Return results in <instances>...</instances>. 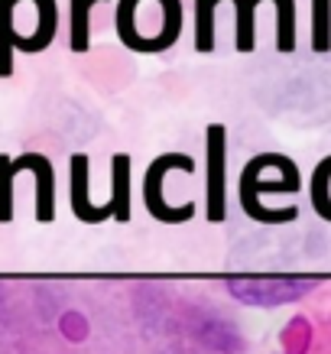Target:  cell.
Returning a JSON list of instances; mask_svg holds the SVG:
<instances>
[{"mask_svg": "<svg viewBox=\"0 0 331 354\" xmlns=\"http://www.w3.org/2000/svg\"><path fill=\"white\" fill-rule=\"evenodd\" d=\"M214 0H195V49L211 53L214 49Z\"/></svg>", "mask_w": 331, "mask_h": 354, "instance_id": "13", "label": "cell"}, {"mask_svg": "<svg viewBox=\"0 0 331 354\" xmlns=\"http://www.w3.org/2000/svg\"><path fill=\"white\" fill-rule=\"evenodd\" d=\"M111 221L127 225L130 221V156L127 153H114L111 160Z\"/></svg>", "mask_w": 331, "mask_h": 354, "instance_id": "8", "label": "cell"}, {"mask_svg": "<svg viewBox=\"0 0 331 354\" xmlns=\"http://www.w3.org/2000/svg\"><path fill=\"white\" fill-rule=\"evenodd\" d=\"M227 127L211 124L205 130V218L221 225L227 215Z\"/></svg>", "mask_w": 331, "mask_h": 354, "instance_id": "4", "label": "cell"}, {"mask_svg": "<svg viewBox=\"0 0 331 354\" xmlns=\"http://www.w3.org/2000/svg\"><path fill=\"white\" fill-rule=\"evenodd\" d=\"M214 3H225V0H214ZM237 10V49L240 53H250L256 46V3L254 0H231Z\"/></svg>", "mask_w": 331, "mask_h": 354, "instance_id": "12", "label": "cell"}, {"mask_svg": "<svg viewBox=\"0 0 331 354\" xmlns=\"http://www.w3.org/2000/svg\"><path fill=\"white\" fill-rule=\"evenodd\" d=\"M256 7L263 0H254ZM276 7V49L292 53L296 49V0H269Z\"/></svg>", "mask_w": 331, "mask_h": 354, "instance_id": "9", "label": "cell"}, {"mask_svg": "<svg viewBox=\"0 0 331 354\" xmlns=\"http://www.w3.org/2000/svg\"><path fill=\"white\" fill-rule=\"evenodd\" d=\"M88 160L85 153H75L72 160H68V176H72V212H75L78 221H85V225H101V221H111V205H95L91 202V195H88Z\"/></svg>", "mask_w": 331, "mask_h": 354, "instance_id": "7", "label": "cell"}, {"mask_svg": "<svg viewBox=\"0 0 331 354\" xmlns=\"http://www.w3.org/2000/svg\"><path fill=\"white\" fill-rule=\"evenodd\" d=\"M302 189V176H279L273 183L267 179H260V172H256L254 162H247L244 169H240V185H237V192H240V208H244L247 218H254L260 225H289V221H296L299 218V208H267V205L260 202V195H273V192H299Z\"/></svg>", "mask_w": 331, "mask_h": 354, "instance_id": "3", "label": "cell"}, {"mask_svg": "<svg viewBox=\"0 0 331 354\" xmlns=\"http://www.w3.org/2000/svg\"><path fill=\"white\" fill-rule=\"evenodd\" d=\"M172 169L185 172L192 176L195 172V160L189 153H162L156 160L146 166V176H143V205L146 212L153 215V221H162V225H185L195 218V202H185V205H169L166 195H162V179L169 176Z\"/></svg>", "mask_w": 331, "mask_h": 354, "instance_id": "2", "label": "cell"}, {"mask_svg": "<svg viewBox=\"0 0 331 354\" xmlns=\"http://www.w3.org/2000/svg\"><path fill=\"white\" fill-rule=\"evenodd\" d=\"M13 176L20 172H32L36 179V221L39 225H53L55 221V169L49 156L43 153H23L17 160H10Z\"/></svg>", "mask_w": 331, "mask_h": 354, "instance_id": "6", "label": "cell"}, {"mask_svg": "<svg viewBox=\"0 0 331 354\" xmlns=\"http://www.w3.org/2000/svg\"><path fill=\"white\" fill-rule=\"evenodd\" d=\"M13 183H17V176L10 169V160L0 153V225L13 221Z\"/></svg>", "mask_w": 331, "mask_h": 354, "instance_id": "15", "label": "cell"}, {"mask_svg": "<svg viewBox=\"0 0 331 354\" xmlns=\"http://www.w3.org/2000/svg\"><path fill=\"white\" fill-rule=\"evenodd\" d=\"M312 208L319 212L321 221H331V162L328 156L315 166V172H312Z\"/></svg>", "mask_w": 331, "mask_h": 354, "instance_id": "10", "label": "cell"}, {"mask_svg": "<svg viewBox=\"0 0 331 354\" xmlns=\"http://www.w3.org/2000/svg\"><path fill=\"white\" fill-rule=\"evenodd\" d=\"M97 0H72V53H85L91 46V7Z\"/></svg>", "mask_w": 331, "mask_h": 354, "instance_id": "11", "label": "cell"}, {"mask_svg": "<svg viewBox=\"0 0 331 354\" xmlns=\"http://www.w3.org/2000/svg\"><path fill=\"white\" fill-rule=\"evenodd\" d=\"M312 49H331V0H312Z\"/></svg>", "mask_w": 331, "mask_h": 354, "instance_id": "14", "label": "cell"}, {"mask_svg": "<svg viewBox=\"0 0 331 354\" xmlns=\"http://www.w3.org/2000/svg\"><path fill=\"white\" fill-rule=\"evenodd\" d=\"M227 290L240 302L250 306H279V302H296L309 290H315V279L296 277H256V279H227Z\"/></svg>", "mask_w": 331, "mask_h": 354, "instance_id": "5", "label": "cell"}, {"mask_svg": "<svg viewBox=\"0 0 331 354\" xmlns=\"http://www.w3.org/2000/svg\"><path fill=\"white\" fill-rule=\"evenodd\" d=\"M182 32V0H120L117 36L120 43L140 53H162Z\"/></svg>", "mask_w": 331, "mask_h": 354, "instance_id": "1", "label": "cell"}]
</instances>
